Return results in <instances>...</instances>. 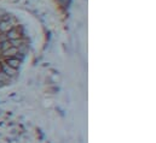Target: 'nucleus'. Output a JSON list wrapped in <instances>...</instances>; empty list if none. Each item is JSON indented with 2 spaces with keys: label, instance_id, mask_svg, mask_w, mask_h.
<instances>
[{
  "label": "nucleus",
  "instance_id": "nucleus-1",
  "mask_svg": "<svg viewBox=\"0 0 156 143\" xmlns=\"http://www.w3.org/2000/svg\"><path fill=\"white\" fill-rule=\"evenodd\" d=\"M1 71L2 72H5L9 77H15L16 75H17V70L16 69H13V68H11V66H9L4 60L1 62Z\"/></svg>",
  "mask_w": 156,
  "mask_h": 143
},
{
  "label": "nucleus",
  "instance_id": "nucleus-2",
  "mask_svg": "<svg viewBox=\"0 0 156 143\" xmlns=\"http://www.w3.org/2000/svg\"><path fill=\"white\" fill-rule=\"evenodd\" d=\"M18 52H20V51H18V48H17V47L11 46L10 48L5 49V51L1 53V57H2L4 59H6V58H12V57H15V55H16Z\"/></svg>",
  "mask_w": 156,
  "mask_h": 143
},
{
  "label": "nucleus",
  "instance_id": "nucleus-3",
  "mask_svg": "<svg viewBox=\"0 0 156 143\" xmlns=\"http://www.w3.org/2000/svg\"><path fill=\"white\" fill-rule=\"evenodd\" d=\"M4 62H5L9 66H11V68H13V69H16V70H18L20 66H21V64H22V62L18 60V59L15 58V57H12V58H6V59H4Z\"/></svg>",
  "mask_w": 156,
  "mask_h": 143
}]
</instances>
